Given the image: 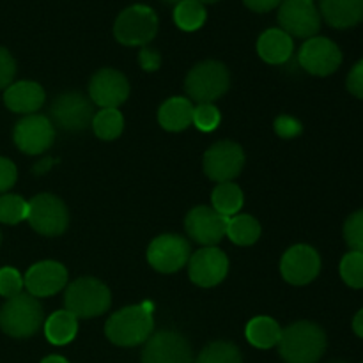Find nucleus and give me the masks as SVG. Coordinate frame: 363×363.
Instances as JSON below:
<instances>
[{
	"label": "nucleus",
	"mask_w": 363,
	"mask_h": 363,
	"mask_svg": "<svg viewBox=\"0 0 363 363\" xmlns=\"http://www.w3.org/2000/svg\"><path fill=\"white\" fill-rule=\"evenodd\" d=\"M155 303L142 301L140 305H130L110 315L105 325V333L116 346L133 347L144 344L155 330Z\"/></svg>",
	"instance_id": "1"
},
{
	"label": "nucleus",
	"mask_w": 363,
	"mask_h": 363,
	"mask_svg": "<svg viewBox=\"0 0 363 363\" xmlns=\"http://www.w3.org/2000/svg\"><path fill=\"white\" fill-rule=\"evenodd\" d=\"M277 346L286 363H315L326 350V335L315 323L298 321L282 330Z\"/></svg>",
	"instance_id": "2"
},
{
	"label": "nucleus",
	"mask_w": 363,
	"mask_h": 363,
	"mask_svg": "<svg viewBox=\"0 0 363 363\" xmlns=\"http://www.w3.org/2000/svg\"><path fill=\"white\" fill-rule=\"evenodd\" d=\"M45 325V311L38 298L20 293L0 308V328L14 339H27Z\"/></svg>",
	"instance_id": "3"
},
{
	"label": "nucleus",
	"mask_w": 363,
	"mask_h": 363,
	"mask_svg": "<svg viewBox=\"0 0 363 363\" xmlns=\"http://www.w3.org/2000/svg\"><path fill=\"white\" fill-rule=\"evenodd\" d=\"M64 303L66 311H69L77 319H91L108 311L112 294L101 280L84 277L67 286Z\"/></svg>",
	"instance_id": "4"
},
{
	"label": "nucleus",
	"mask_w": 363,
	"mask_h": 363,
	"mask_svg": "<svg viewBox=\"0 0 363 363\" xmlns=\"http://www.w3.org/2000/svg\"><path fill=\"white\" fill-rule=\"evenodd\" d=\"M230 85L229 69L218 60H204L190 69L184 80L186 94L197 103H213L222 98Z\"/></svg>",
	"instance_id": "5"
},
{
	"label": "nucleus",
	"mask_w": 363,
	"mask_h": 363,
	"mask_svg": "<svg viewBox=\"0 0 363 363\" xmlns=\"http://www.w3.org/2000/svg\"><path fill=\"white\" fill-rule=\"evenodd\" d=\"M158 32V16L144 4H135L117 16L113 35L121 45L145 46Z\"/></svg>",
	"instance_id": "6"
},
{
	"label": "nucleus",
	"mask_w": 363,
	"mask_h": 363,
	"mask_svg": "<svg viewBox=\"0 0 363 363\" xmlns=\"http://www.w3.org/2000/svg\"><path fill=\"white\" fill-rule=\"evenodd\" d=\"M27 222L43 236H60L67 229L69 215L66 204L59 197L52 194H39L28 202Z\"/></svg>",
	"instance_id": "7"
},
{
	"label": "nucleus",
	"mask_w": 363,
	"mask_h": 363,
	"mask_svg": "<svg viewBox=\"0 0 363 363\" xmlns=\"http://www.w3.org/2000/svg\"><path fill=\"white\" fill-rule=\"evenodd\" d=\"M279 23L291 38L311 39L321 28V13L314 0H282Z\"/></svg>",
	"instance_id": "8"
},
{
	"label": "nucleus",
	"mask_w": 363,
	"mask_h": 363,
	"mask_svg": "<svg viewBox=\"0 0 363 363\" xmlns=\"http://www.w3.org/2000/svg\"><path fill=\"white\" fill-rule=\"evenodd\" d=\"M50 116L53 124L64 131H84L91 126L94 119V108L91 99L85 98L82 92H64L57 96L50 106Z\"/></svg>",
	"instance_id": "9"
},
{
	"label": "nucleus",
	"mask_w": 363,
	"mask_h": 363,
	"mask_svg": "<svg viewBox=\"0 0 363 363\" xmlns=\"http://www.w3.org/2000/svg\"><path fill=\"white\" fill-rule=\"evenodd\" d=\"M245 152L233 140L213 144L204 155V172L216 183H230L243 170Z\"/></svg>",
	"instance_id": "10"
},
{
	"label": "nucleus",
	"mask_w": 363,
	"mask_h": 363,
	"mask_svg": "<svg viewBox=\"0 0 363 363\" xmlns=\"http://www.w3.org/2000/svg\"><path fill=\"white\" fill-rule=\"evenodd\" d=\"M342 62V52L328 38H311L303 43L298 53L301 69L315 77H328L335 73Z\"/></svg>",
	"instance_id": "11"
},
{
	"label": "nucleus",
	"mask_w": 363,
	"mask_h": 363,
	"mask_svg": "<svg viewBox=\"0 0 363 363\" xmlns=\"http://www.w3.org/2000/svg\"><path fill=\"white\" fill-rule=\"evenodd\" d=\"M13 138L16 147L25 155H43L52 147L55 130H53V123L46 116L30 113L14 126Z\"/></svg>",
	"instance_id": "12"
},
{
	"label": "nucleus",
	"mask_w": 363,
	"mask_h": 363,
	"mask_svg": "<svg viewBox=\"0 0 363 363\" xmlns=\"http://www.w3.org/2000/svg\"><path fill=\"white\" fill-rule=\"evenodd\" d=\"M191 347L181 333L163 330L145 340L142 363H191Z\"/></svg>",
	"instance_id": "13"
},
{
	"label": "nucleus",
	"mask_w": 363,
	"mask_h": 363,
	"mask_svg": "<svg viewBox=\"0 0 363 363\" xmlns=\"http://www.w3.org/2000/svg\"><path fill=\"white\" fill-rule=\"evenodd\" d=\"M190 243L177 234H163L152 240L147 248V261L156 272L174 273L190 261Z\"/></svg>",
	"instance_id": "14"
},
{
	"label": "nucleus",
	"mask_w": 363,
	"mask_h": 363,
	"mask_svg": "<svg viewBox=\"0 0 363 363\" xmlns=\"http://www.w3.org/2000/svg\"><path fill=\"white\" fill-rule=\"evenodd\" d=\"M227 223L229 218L209 206H197L184 218V229L195 243L202 247H215L227 234Z\"/></svg>",
	"instance_id": "15"
},
{
	"label": "nucleus",
	"mask_w": 363,
	"mask_h": 363,
	"mask_svg": "<svg viewBox=\"0 0 363 363\" xmlns=\"http://www.w3.org/2000/svg\"><path fill=\"white\" fill-rule=\"evenodd\" d=\"M229 272V259L220 248L204 247L190 255L188 273L191 282L201 287H213L223 282Z\"/></svg>",
	"instance_id": "16"
},
{
	"label": "nucleus",
	"mask_w": 363,
	"mask_h": 363,
	"mask_svg": "<svg viewBox=\"0 0 363 363\" xmlns=\"http://www.w3.org/2000/svg\"><path fill=\"white\" fill-rule=\"evenodd\" d=\"M321 269L319 254L308 245H294L284 254L280 261V273L284 280L293 286L311 284Z\"/></svg>",
	"instance_id": "17"
},
{
	"label": "nucleus",
	"mask_w": 363,
	"mask_h": 363,
	"mask_svg": "<svg viewBox=\"0 0 363 363\" xmlns=\"http://www.w3.org/2000/svg\"><path fill=\"white\" fill-rule=\"evenodd\" d=\"M89 94L92 103L101 108H119L130 96V84L123 73L105 67L91 78Z\"/></svg>",
	"instance_id": "18"
},
{
	"label": "nucleus",
	"mask_w": 363,
	"mask_h": 363,
	"mask_svg": "<svg viewBox=\"0 0 363 363\" xmlns=\"http://www.w3.org/2000/svg\"><path fill=\"white\" fill-rule=\"evenodd\" d=\"M23 286L34 298H48L67 286V269L57 261H41L30 266Z\"/></svg>",
	"instance_id": "19"
},
{
	"label": "nucleus",
	"mask_w": 363,
	"mask_h": 363,
	"mask_svg": "<svg viewBox=\"0 0 363 363\" xmlns=\"http://www.w3.org/2000/svg\"><path fill=\"white\" fill-rule=\"evenodd\" d=\"M45 98L46 96L41 85L38 82L30 80L11 84L6 89V94H4V101H6L7 108L11 112L25 113V116L38 112L43 103H45Z\"/></svg>",
	"instance_id": "20"
},
{
	"label": "nucleus",
	"mask_w": 363,
	"mask_h": 363,
	"mask_svg": "<svg viewBox=\"0 0 363 363\" xmlns=\"http://www.w3.org/2000/svg\"><path fill=\"white\" fill-rule=\"evenodd\" d=\"M293 38L282 28H268L266 32H262L257 41V52L261 59L273 66L289 62L293 57Z\"/></svg>",
	"instance_id": "21"
},
{
	"label": "nucleus",
	"mask_w": 363,
	"mask_h": 363,
	"mask_svg": "<svg viewBox=\"0 0 363 363\" xmlns=\"http://www.w3.org/2000/svg\"><path fill=\"white\" fill-rule=\"evenodd\" d=\"M319 13L332 27H354L363 20V0H319Z\"/></svg>",
	"instance_id": "22"
},
{
	"label": "nucleus",
	"mask_w": 363,
	"mask_h": 363,
	"mask_svg": "<svg viewBox=\"0 0 363 363\" xmlns=\"http://www.w3.org/2000/svg\"><path fill=\"white\" fill-rule=\"evenodd\" d=\"M191 119H194V103L181 96L167 99L158 110V121L167 131L186 130L188 126H191Z\"/></svg>",
	"instance_id": "23"
},
{
	"label": "nucleus",
	"mask_w": 363,
	"mask_h": 363,
	"mask_svg": "<svg viewBox=\"0 0 363 363\" xmlns=\"http://www.w3.org/2000/svg\"><path fill=\"white\" fill-rule=\"evenodd\" d=\"M78 319L69 311L53 312L45 323V335L53 346H66L77 337Z\"/></svg>",
	"instance_id": "24"
},
{
	"label": "nucleus",
	"mask_w": 363,
	"mask_h": 363,
	"mask_svg": "<svg viewBox=\"0 0 363 363\" xmlns=\"http://www.w3.org/2000/svg\"><path fill=\"white\" fill-rule=\"evenodd\" d=\"M245 333H247V339L252 346L259 347V350H269V347L279 344L282 330L275 319L268 318V315H259L248 323Z\"/></svg>",
	"instance_id": "25"
},
{
	"label": "nucleus",
	"mask_w": 363,
	"mask_h": 363,
	"mask_svg": "<svg viewBox=\"0 0 363 363\" xmlns=\"http://www.w3.org/2000/svg\"><path fill=\"white\" fill-rule=\"evenodd\" d=\"M243 191L234 183H220L213 190V209L216 213H220L222 216H225V218H233V216L240 215L241 208H243Z\"/></svg>",
	"instance_id": "26"
},
{
	"label": "nucleus",
	"mask_w": 363,
	"mask_h": 363,
	"mask_svg": "<svg viewBox=\"0 0 363 363\" xmlns=\"http://www.w3.org/2000/svg\"><path fill=\"white\" fill-rule=\"evenodd\" d=\"M225 236H229L230 241L240 247H250L261 238V225L254 216L236 215L229 218Z\"/></svg>",
	"instance_id": "27"
},
{
	"label": "nucleus",
	"mask_w": 363,
	"mask_h": 363,
	"mask_svg": "<svg viewBox=\"0 0 363 363\" xmlns=\"http://www.w3.org/2000/svg\"><path fill=\"white\" fill-rule=\"evenodd\" d=\"M208 13H206L204 4L197 0H181L174 9V20L181 30L194 32L204 25Z\"/></svg>",
	"instance_id": "28"
},
{
	"label": "nucleus",
	"mask_w": 363,
	"mask_h": 363,
	"mask_svg": "<svg viewBox=\"0 0 363 363\" xmlns=\"http://www.w3.org/2000/svg\"><path fill=\"white\" fill-rule=\"evenodd\" d=\"M91 126L101 140H116L124 130V117L117 108H101L94 113Z\"/></svg>",
	"instance_id": "29"
},
{
	"label": "nucleus",
	"mask_w": 363,
	"mask_h": 363,
	"mask_svg": "<svg viewBox=\"0 0 363 363\" xmlns=\"http://www.w3.org/2000/svg\"><path fill=\"white\" fill-rule=\"evenodd\" d=\"M195 363H243L241 353L233 342L216 340L199 353Z\"/></svg>",
	"instance_id": "30"
},
{
	"label": "nucleus",
	"mask_w": 363,
	"mask_h": 363,
	"mask_svg": "<svg viewBox=\"0 0 363 363\" xmlns=\"http://www.w3.org/2000/svg\"><path fill=\"white\" fill-rule=\"evenodd\" d=\"M28 215V202L21 199L20 195H2L0 197V222L7 225H14L23 220H27Z\"/></svg>",
	"instance_id": "31"
},
{
	"label": "nucleus",
	"mask_w": 363,
	"mask_h": 363,
	"mask_svg": "<svg viewBox=\"0 0 363 363\" xmlns=\"http://www.w3.org/2000/svg\"><path fill=\"white\" fill-rule=\"evenodd\" d=\"M340 277L344 282L354 289L363 287V254L362 252H350L340 261Z\"/></svg>",
	"instance_id": "32"
},
{
	"label": "nucleus",
	"mask_w": 363,
	"mask_h": 363,
	"mask_svg": "<svg viewBox=\"0 0 363 363\" xmlns=\"http://www.w3.org/2000/svg\"><path fill=\"white\" fill-rule=\"evenodd\" d=\"M220 121H222L220 110L213 103H199L197 106H194L191 124H195L197 130L204 131V133L215 131L220 126Z\"/></svg>",
	"instance_id": "33"
},
{
	"label": "nucleus",
	"mask_w": 363,
	"mask_h": 363,
	"mask_svg": "<svg viewBox=\"0 0 363 363\" xmlns=\"http://www.w3.org/2000/svg\"><path fill=\"white\" fill-rule=\"evenodd\" d=\"M344 238H346V243L350 245L351 252H362L363 254V209L353 213L346 220Z\"/></svg>",
	"instance_id": "34"
},
{
	"label": "nucleus",
	"mask_w": 363,
	"mask_h": 363,
	"mask_svg": "<svg viewBox=\"0 0 363 363\" xmlns=\"http://www.w3.org/2000/svg\"><path fill=\"white\" fill-rule=\"evenodd\" d=\"M23 289V279H21L20 272L11 266L0 269V296L4 298H13L18 296Z\"/></svg>",
	"instance_id": "35"
},
{
	"label": "nucleus",
	"mask_w": 363,
	"mask_h": 363,
	"mask_svg": "<svg viewBox=\"0 0 363 363\" xmlns=\"http://www.w3.org/2000/svg\"><path fill=\"white\" fill-rule=\"evenodd\" d=\"M16 74V62L6 48L0 46V89H7Z\"/></svg>",
	"instance_id": "36"
},
{
	"label": "nucleus",
	"mask_w": 363,
	"mask_h": 363,
	"mask_svg": "<svg viewBox=\"0 0 363 363\" xmlns=\"http://www.w3.org/2000/svg\"><path fill=\"white\" fill-rule=\"evenodd\" d=\"M303 126L291 116H280L275 119V133L282 138H294L301 133Z\"/></svg>",
	"instance_id": "37"
},
{
	"label": "nucleus",
	"mask_w": 363,
	"mask_h": 363,
	"mask_svg": "<svg viewBox=\"0 0 363 363\" xmlns=\"http://www.w3.org/2000/svg\"><path fill=\"white\" fill-rule=\"evenodd\" d=\"M16 177L18 172L14 163L11 162V160L0 156V194L7 191L9 188H13L14 183H16Z\"/></svg>",
	"instance_id": "38"
},
{
	"label": "nucleus",
	"mask_w": 363,
	"mask_h": 363,
	"mask_svg": "<svg viewBox=\"0 0 363 363\" xmlns=\"http://www.w3.org/2000/svg\"><path fill=\"white\" fill-rule=\"evenodd\" d=\"M347 89L351 94L363 99V60L354 64L353 69L347 74Z\"/></svg>",
	"instance_id": "39"
},
{
	"label": "nucleus",
	"mask_w": 363,
	"mask_h": 363,
	"mask_svg": "<svg viewBox=\"0 0 363 363\" xmlns=\"http://www.w3.org/2000/svg\"><path fill=\"white\" fill-rule=\"evenodd\" d=\"M138 62H140L142 69L144 71H156L162 64V57L156 52L155 48H149V46H144L138 53Z\"/></svg>",
	"instance_id": "40"
},
{
	"label": "nucleus",
	"mask_w": 363,
	"mask_h": 363,
	"mask_svg": "<svg viewBox=\"0 0 363 363\" xmlns=\"http://www.w3.org/2000/svg\"><path fill=\"white\" fill-rule=\"evenodd\" d=\"M243 2L248 9L255 11V13H268V11L279 7L282 0H243Z\"/></svg>",
	"instance_id": "41"
},
{
	"label": "nucleus",
	"mask_w": 363,
	"mask_h": 363,
	"mask_svg": "<svg viewBox=\"0 0 363 363\" xmlns=\"http://www.w3.org/2000/svg\"><path fill=\"white\" fill-rule=\"evenodd\" d=\"M53 160L52 158H45V160H41V162L38 163V165L34 167V174H45V172H48L50 169H53Z\"/></svg>",
	"instance_id": "42"
},
{
	"label": "nucleus",
	"mask_w": 363,
	"mask_h": 363,
	"mask_svg": "<svg viewBox=\"0 0 363 363\" xmlns=\"http://www.w3.org/2000/svg\"><path fill=\"white\" fill-rule=\"evenodd\" d=\"M353 330H354V333H357L358 337H362V339H363V308L360 312H358L357 315H354Z\"/></svg>",
	"instance_id": "43"
},
{
	"label": "nucleus",
	"mask_w": 363,
	"mask_h": 363,
	"mask_svg": "<svg viewBox=\"0 0 363 363\" xmlns=\"http://www.w3.org/2000/svg\"><path fill=\"white\" fill-rule=\"evenodd\" d=\"M41 363H69L64 357H59V354H52V357H46Z\"/></svg>",
	"instance_id": "44"
},
{
	"label": "nucleus",
	"mask_w": 363,
	"mask_h": 363,
	"mask_svg": "<svg viewBox=\"0 0 363 363\" xmlns=\"http://www.w3.org/2000/svg\"><path fill=\"white\" fill-rule=\"evenodd\" d=\"M197 2H201V4H215V2H218V0H197Z\"/></svg>",
	"instance_id": "45"
},
{
	"label": "nucleus",
	"mask_w": 363,
	"mask_h": 363,
	"mask_svg": "<svg viewBox=\"0 0 363 363\" xmlns=\"http://www.w3.org/2000/svg\"><path fill=\"white\" fill-rule=\"evenodd\" d=\"M163 2H167V4H176V6H177V4H179L181 0H163Z\"/></svg>",
	"instance_id": "46"
},
{
	"label": "nucleus",
	"mask_w": 363,
	"mask_h": 363,
	"mask_svg": "<svg viewBox=\"0 0 363 363\" xmlns=\"http://www.w3.org/2000/svg\"><path fill=\"white\" fill-rule=\"evenodd\" d=\"M333 363H346V362H333Z\"/></svg>",
	"instance_id": "47"
},
{
	"label": "nucleus",
	"mask_w": 363,
	"mask_h": 363,
	"mask_svg": "<svg viewBox=\"0 0 363 363\" xmlns=\"http://www.w3.org/2000/svg\"><path fill=\"white\" fill-rule=\"evenodd\" d=\"M0 241H2V234H0Z\"/></svg>",
	"instance_id": "48"
},
{
	"label": "nucleus",
	"mask_w": 363,
	"mask_h": 363,
	"mask_svg": "<svg viewBox=\"0 0 363 363\" xmlns=\"http://www.w3.org/2000/svg\"><path fill=\"white\" fill-rule=\"evenodd\" d=\"M362 363H363V362H362Z\"/></svg>",
	"instance_id": "49"
}]
</instances>
